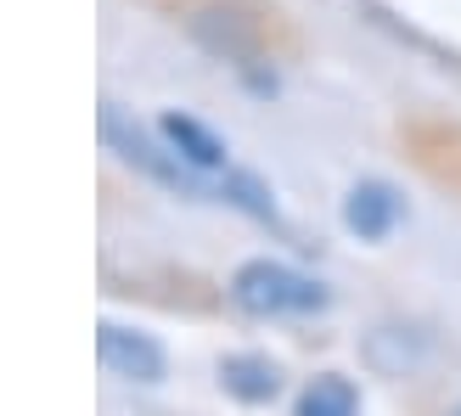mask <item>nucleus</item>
Here are the masks:
<instances>
[{
	"mask_svg": "<svg viewBox=\"0 0 461 416\" xmlns=\"http://www.w3.org/2000/svg\"><path fill=\"white\" fill-rule=\"evenodd\" d=\"M230 298L248 315H315V310H327V287L287 270V265H276V259H248L230 276Z\"/></svg>",
	"mask_w": 461,
	"mask_h": 416,
	"instance_id": "f257e3e1",
	"label": "nucleus"
},
{
	"mask_svg": "<svg viewBox=\"0 0 461 416\" xmlns=\"http://www.w3.org/2000/svg\"><path fill=\"white\" fill-rule=\"evenodd\" d=\"M102 141L119 152L130 169H141L147 180H158V186H169V192H180V197H209V180H203V169H192L169 141L158 147L147 130L124 124L119 107H102Z\"/></svg>",
	"mask_w": 461,
	"mask_h": 416,
	"instance_id": "f03ea898",
	"label": "nucleus"
},
{
	"mask_svg": "<svg viewBox=\"0 0 461 416\" xmlns=\"http://www.w3.org/2000/svg\"><path fill=\"white\" fill-rule=\"evenodd\" d=\"M96 349H102V366L124 383H158L164 377V349H158L147 332H130V327H113L107 321L96 332Z\"/></svg>",
	"mask_w": 461,
	"mask_h": 416,
	"instance_id": "7ed1b4c3",
	"label": "nucleus"
},
{
	"mask_svg": "<svg viewBox=\"0 0 461 416\" xmlns=\"http://www.w3.org/2000/svg\"><path fill=\"white\" fill-rule=\"evenodd\" d=\"M394 220H400V197H394V186H383V180H360V186L343 197V225L366 242H383L388 231H394Z\"/></svg>",
	"mask_w": 461,
	"mask_h": 416,
	"instance_id": "20e7f679",
	"label": "nucleus"
},
{
	"mask_svg": "<svg viewBox=\"0 0 461 416\" xmlns=\"http://www.w3.org/2000/svg\"><path fill=\"white\" fill-rule=\"evenodd\" d=\"M158 135L186 158L192 169H203V175H214V169H225V141L209 130V124H197V119H186V113H164L158 119Z\"/></svg>",
	"mask_w": 461,
	"mask_h": 416,
	"instance_id": "39448f33",
	"label": "nucleus"
},
{
	"mask_svg": "<svg viewBox=\"0 0 461 416\" xmlns=\"http://www.w3.org/2000/svg\"><path fill=\"white\" fill-rule=\"evenodd\" d=\"M220 383H225V394H237L248 405H265V400H276V388H282V372H276L265 355H230L220 366Z\"/></svg>",
	"mask_w": 461,
	"mask_h": 416,
	"instance_id": "423d86ee",
	"label": "nucleus"
},
{
	"mask_svg": "<svg viewBox=\"0 0 461 416\" xmlns=\"http://www.w3.org/2000/svg\"><path fill=\"white\" fill-rule=\"evenodd\" d=\"M298 416H360V394L349 377H315L298 394Z\"/></svg>",
	"mask_w": 461,
	"mask_h": 416,
	"instance_id": "0eeeda50",
	"label": "nucleus"
},
{
	"mask_svg": "<svg viewBox=\"0 0 461 416\" xmlns=\"http://www.w3.org/2000/svg\"><path fill=\"white\" fill-rule=\"evenodd\" d=\"M456 416H461V411H456Z\"/></svg>",
	"mask_w": 461,
	"mask_h": 416,
	"instance_id": "6e6552de",
	"label": "nucleus"
}]
</instances>
